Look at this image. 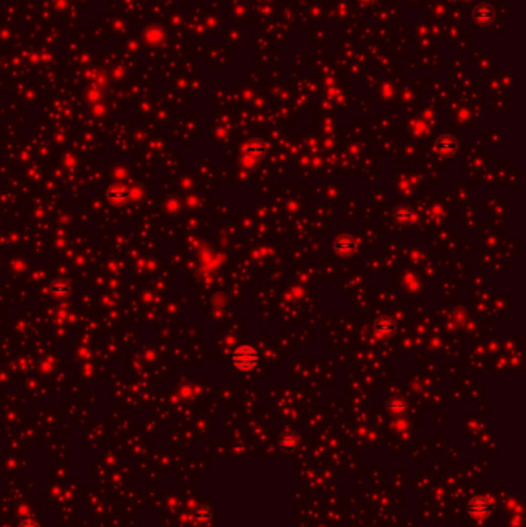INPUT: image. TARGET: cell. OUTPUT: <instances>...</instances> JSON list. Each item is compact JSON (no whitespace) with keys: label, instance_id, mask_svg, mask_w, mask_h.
<instances>
[{"label":"cell","instance_id":"cell-1","mask_svg":"<svg viewBox=\"0 0 526 527\" xmlns=\"http://www.w3.org/2000/svg\"><path fill=\"white\" fill-rule=\"evenodd\" d=\"M233 363H235L236 368L239 370H250V368H255L256 364H258V353L255 348L252 347H247V345H242L239 347L235 355H233Z\"/></svg>","mask_w":526,"mask_h":527},{"label":"cell","instance_id":"cell-2","mask_svg":"<svg viewBox=\"0 0 526 527\" xmlns=\"http://www.w3.org/2000/svg\"><path fill=\"white\" fill-rule=\"evenodd\" d=\"M335 247H337V250H338L339 253H350V251H354L355 243H354L352 239H347V238L341 239V238H339Z\"/></svg>","mask_w":526,"mask_h":527}]
</instances>
